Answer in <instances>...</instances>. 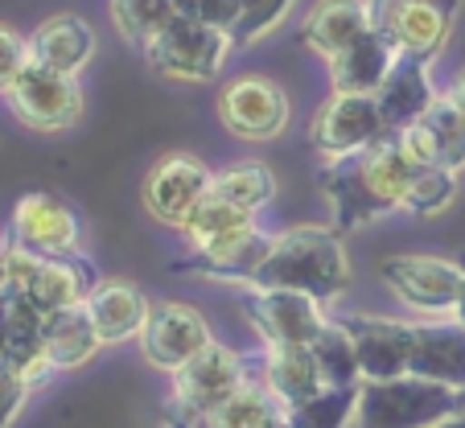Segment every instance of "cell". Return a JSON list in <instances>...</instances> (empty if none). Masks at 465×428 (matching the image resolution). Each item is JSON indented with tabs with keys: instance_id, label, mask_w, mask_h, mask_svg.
Instances as JSON below:
<instances>
[{
	"instance_id": "1",
	"label": "cell",
	"mask_w": 465,
	"mask_h": 428,
	"mask_svg": "<svg viewBox=\"0 0 465 428\" xmlns=\"http://www.w3.org/2000/svg\"><path fill=\"white\" fill-rule=\"evenodd\" d=\"M416 161L408 157L400 132H387L375 144L346 157L325 161V169L317 174V185L334 206V231H354L367 223L383 219L391 210L404 206V194L416 177Z\"/></svg>"
},
{
	"instance_id": "2",
	"label": "cell",
	"mask_w": 465,
	"mask_h": 428,
	"mask_svg": "<svg viewBox=\"0 0 465 428\" xmlns=\"http://www.w3.org/2000/svg\"><path fill=\"white\" fill-rule=\"evenodd\" d=\"M252 289H297L325 301L351 289V260L334 227H289L272 239Z\"/></svg>"
},
{
	"instance_id": "3",
	"label": "cell",
	"mask_w": 465,
	"mask_h": 428,
	"mask_svg": "<svg viewBox=\"0 0 465 428\" xmlns=\"http://www.w3.org/2000/svg\"><path fill=\"white\" fill-rule=\"evenodd\" d=\"M449 416H457V387L429 383L416 375L359 383L354 428H432Z\"/></svg>"
},
{
	"instance_id": "4",
	"label": "cell",
	"mask_w": 465,
	"mask_h": 428,
	"mask_svg": "<svg viewBox=\"0 0 465 428\" xmlns=\"http://www.w3.org/2000/svg\"><path fill=\"white\" fill-rule=\"evenodd\" d=\"M9 247V289H17L21 297H29L42 314H58V309L83 305L87 293L99 284V276L91 272V264L74 255H37L25 247Z\"/></svg>"
},
{
	"instance_id": "5",
	"label": "cell",
	"mask_w": 465,
	"mask_h": 428,
	"mask_svg": "<svg viewBox=\"0 0 465 428\" xmlns=\"http://www.w3.org/2000/svg\"><path fill=\"white\" fill-rule=\"evenodd\" d=\"M149 66L165 79L182 83H211L223 70V58L231 54V34L227 29L203 25L190 17H173L153 42L141 45Z\"/></svg>"
},
{
	"instance_id": "6",
	"label": "cell",
	"mask_w": 465,
	"mask_h": 428,
	"mask_svg": "<svg viewBox=\"0 0 465 428\" xmlns=\"http://www.w3.org/2000/svg\"><path fill=\"white\" fill-rule=\"evenodd\" d=\"M461 0H367V21L400 54L432 62L449 42Z\"/></svg>"
},
{
	"instance_id": "7",
	"label": "cell",
	"mask_w": 465,
	"mask_h": 428,
	"mask_svg": "<svg viewBox=\"0 0 465 428\" xmlns=\"http://www.w3.org/2000/svg\"><path fill=\"white\" fill-rule=\"evenodd\" d=\"M9 107L25 128L34 132H62L83 115V87L74 75H62L54 66L29 58L21 79L9 87Z\"/></svg>"
},
{
	"instance_id": "8",
	"label": "cell",
	"mask_w": 465,
	"mask_h": 428,
	"mask_svg": "<svg viewBox=\"0 0 465 428\" xmlns=\"http://www.w3.org/2000/svg\"><path fill=\"white\" fill-rule=\"evenodd\" d=\"M379 276L408 309L429 317L453 314L461 289V264L445 255H387L379 264Z\"/></svg>"
},
{
	"instance_id": "9",
	"label": "cell",
	"mask_w": 465,
	"mask_h": 428,
	"mask_svg": "<svg viewBox=\"0 0 465 428\" xmlns=\"http://www.w3.org/2000/svg\"><path fill=\"white\" fill-rule=\"evenodd\" d=\"M243 314L268 346H309L330 322L322 301L297 289H247Z\"/></svg>"
},
{
	"instance_id": "10",
	"label": "cell",
	"mask_w": 465,
	"mask_h": 428,
	"mask_svg": "<svg viewBox=\"0 0 465 428\" xmlns=\"http://www.w3.org/2000/svg\"><path fill=\"white\" fill-rule=\"evenodd\" d=\"M379 136H387V124L375 95H338L334 91L322 104V112L313 115V124H309V144L325 161L367 149Z\"/></svg>"
},
{
	"instance_id": "11",
	"label": "cell",
	"mask_w": 465,
	"mask_h": 428,
	"mask_svg": "<svg viewBox=\"0 0 465 428\" xmlns=\"http://www.w3.org/2000/svg\"><path fill=\"white\" fill-rule=\"evenodd\" d=\"M211 342V325L198 309L182 305V301H161L149 309V322L141 330V354L149 359V367L173 375L193 354H203Z\"/></svg>"
},
{
	"instance_id": "12",
	"label": "cell",
	"mask_w": 465,
	"mask_h": 428,
	"mask_svg": "<svg viewBox=\"0 0 465 428\" xmlns=\"http://www.w3.org/2000/svg\"><path fill=\"white\" fill-rule=\"evenodd\" d=\"M211 182H214V174L198 157H190V153H169V157H161L157 165L149 169L141 194H144V206H149L153 219L182 231L185 219L193 214V206L211 194Z\"/></svg>"
},
{
	"instance_id": "13",
	"label": "cell",
	"mask_w": 465,
	"mask_h": 428,
	"mask_svg": "<svg viewBox=\"0 0 465 428\" xmlns=\"http://www.w3.org/2000/svg\"><path fill=\"white\" fill-rule=\"evenodd\" d=\"M13 247H25L37 255H74L83 244V223L71 202L58 194H25L13 206Z\"/></svg>"
},
{
	"instance_id": "14",
	"label": "cell",
	"mask_w": 465,
	"mask_h": 428,
	"mask_svg": "<svg viewBox=\"0 0 465 428\" xmlns=\"http://www.w3.org/2000/svg\"><path fill=\"white\" fill-rule=\"evenodd\" d=\"M219 115L227 124V132L243 140H272L289 124V95L281 83L263 79V75H247L235 79L219 95Z\"/></svg>"
},
{
	"instance_id": "15",
	"label": "cell",
	"mask_w": 465,
	"mask_h": 428,
	"mask_svg": "<svg viewBox=\"0 0 465 428\" xmlns=\"http://www.w3.org/2000/svg\"><path fill=\"white\" fill-rule=\"evenodd\" d=\"M351 330L354 350H359V371L367 383H383V379H400L412 371V342L416 325L395 322V317H375V314H354L342 317Z\"/></svg>"
},
{
	"instance_id": "16",
	"label": "cell",
	"mask_w": 465,
	"mask_h": 428,
	"mask_svg": "<svg viewBox=\"0 0 465 428\" xmlns=\"http://www.w3.org/2000/svg\"><path fill=\"white\" fill-rule=\"evenodd\" d=\"M252 375L243 363V354L227 350L223 342H211L203 354H193L182 371H173V395L185 400L190 408L211 416L219 403H227L239 392V383Z\"/></svg>"
},
{
	"instance_id": "17",
	"label": "cell",
	"mask_w": 465,
	"mask_h": 428,
	"mask_svg": "<svg viewBox=\"0 0 465 428\" xmlns=\"http://www.w3.org/2000/svg\"><path fill=\"white\" fill-rule=\"evenodd\" d=\"M276 235H263L260 227H239L231 235H219L211 244H198L185 260L173 264V272H198V276L211 280H239V284H252V276L260 272L263 255L272 247Z\"/></svg>"
},
{
	"instance_id": "18",
	"label": "cell",
	"mask_w": 465,
	"mask_h": 428,
	"mask_svg": "<svg viewBox=\"0 0 465 428\" xmlns=\"http://www.w3.org/2000/svg\"><path fill=\"white\" fill-rule=\"evenodd\" d=\"M400 140H404L408 157L420 169L440 165V169H453V174L465 169V115L457 112V104L449 95L432 99V107L416 124H408L400 132Z\"/></svg>"
},
{
	"instance_id": "19",
	"label": "cell",
	"mask_w": 465,
	"mask_h": 428,
	"mask_svg": "<svg viewBox=\"0 0 465 428\" xmlns=\"http://www.w3.org/2000/svg\"><path fill=\"white\" fill-rule=\"evenodd\" d=\"M0 333H5V363H13L37 387L54 371L45 359V314L17 289H5L0 293Z\"/></svg>"
},
{
	"instance_id": "20",
	"label": "cell",
	"mask_w": 465,
	"mask_h": 428,
	"mask_svg": "<svg viewBox=\"0 0 465 428\" xmlns=\"http://www.w3.org/2000/svg\"><path fill=\"white\" fill-rule=\"evenodd\" d=\"M379 112H383L387 132H404L432 107V83H429V62L416 54H395L391 70H387L383 87L375 91Z\"/></svg>"
},
{
	"instance_id": "21",
	"label": "cell",
	"mask_w": 465,
	"mask_h": 428,
	"mask_svg": "<svg viewBox=\"0 0 465 428\" xmlns=\"http://www.w3.org/2000/svg\"><path fill=\"white\" fill-rule=\"evenodd\" d=\"M429 383L465 387V325L461 322H420L412 342V371Z\"/></svg>"
},
{
	"instance_id": "22",
	"label": "cell",
	"mask_w": 465,
	"mask_h": 428,
	"mask_svg": "<svg viewBox=\"0 0 465 428\" xmlns=\"http://www.w3.org/2000/svg\"><path fill=\"white\" fill-rule=\"evenodd\" d=\"M395 54L400 50H395L383 34L367 29V34L354 37L342 54L330 58V87H334L338 95H375V91L383 87Z\"/></svg>"
},
{
	"instance_id": "23",
	"label": "cell",
	"mask_w": 465,
	"mask_h": 428,
	"mask_svg": "<svg viewBox=\"0 0 465 428\" xmlns=\"http://www.w3.org/2000/svg\"><path fill=\"white\" fill-rule=\"evenodd\" d=\"M83 305H87L91 322H95V330L104 342L141 338L144 322H149V309H153L149 297H144L132 280H99Z\"/></svg>"
},
{
	"instance_id": "24",
	"label": "cell",
	"mask_w": 465,
	"mask_h": 428,
	"mask_svg": "<svg viewBox=\"0 0 465 428\" xmlns=\"http://www.w3.org/2000/svg\"><path fill=\"white\" fill-rule=\"evenodd\" d=\"M95 54V29L79 17V13H54L29 37V58L54 66L62 75H79Z\"/></svg>"
},
{
	"instance_id": "25",
	"label": "cell",
	"mask_w": 465,
	"mask_h": 428,
	"mask_svg": "<svg viewBox=\"0 0 465 428\" xmlns=\"http://www.w3.org/2000/svg\"><path fill=\"white\" fill-rule=\"evenodd\" d=\"M371 29L367 21V0H317L309 9L301 37H305L309 50H317L325 62L342 54L354 37H362Z\"/></svg>"
},
{
	"instance_id": "26",
	"label": "cell",
	"mask_w": 465,
	"mask_h": 428,
	"mask_svg": "<svg viewBox=\"0 0 465 428\" xmlns=\"http://www.w3.org/2000/svg\"><path fill=\"white\" fill-rule=\"evenodd\" d=\"M260 379L268 383V392H272L284 408H297V403L313 400V395L325 387L309 346H268Z\"/></svg>"
},
{
	"instance_id": "27",
	"label": "cell",
	"mask_w": 465,
	"mask_h": 428,
	"mask_svg": "<svg viewBox=\"0 0 465 428\" xmlns=\"http://www.w3.org/2000/svg\"><path fill=\"white\" fill-rule=\"evenodd\" d=\"M104 346L87 305H71L58 314H45V359L54 371H71L91 363V354Z\"/></svg>"
},
{
	"instance_id": "28",
	"label": "cell",
	"mask_w": 465,
	"mask_h": 428,
	"mask_svg": "<svg viewBox=\"0 0 465 428\" xmlns=\"http://www.w3.org/2000/svg\"><path fill=\"white\" fill-rule=\"evenodd\" d=\"M284 416H289V408L268 392V383L247 375L243 383H239V392L211 412V428H272V424H281Z\"/></svg>"
},
{
	"instance_id": "29",
	"label": "cell",
	"mask_w": 465,
	"mask_h": 428,
	"mask_svg": "<svg viewBox=\"0 0 465 428\" xmlns=\"http://www.w3.org/2000/svg\"><path fill=\"white\" fill-rule=\"evenodd\" d=\"M309 350H313L325 387H359L362 383L359 350H354V338L342 322H325L322 333L309 342Z\"/></svg>"
},
{
	"instance_id": "30",
	"label": "cell",
	"mask_w": 465,
	"mask_h": 428,
	"mask_svg": "<svg viewBox=\"0 0 465 428\" xmlns=\"http://www.w3.org/2000/svg\"><path fill=\"white\" fill-rule=\"evenodd\" d=\"M211 194H219L231 206L255 214V210H263L276 198V174L263 165V161H243V165H231V169H223V174H214Z\"/></svg>"
},
{
	"instance_id": "31",
	"label": "cell",
	"mask_w": 465,
	"mask_h": 428,
	"mask_svg": "<svg viewBox=\"0 0 465 428\" xmlns=\"http://www.w3.org/2000/svg\"><path fill=\"white\" fill-rule=\"evenodd\" d=\"M359 416V387H322L313 400L289 408L292 428H351Z\"/></svg>"
},
{
	"instance_id": "32",
	"label": "cell",
	"mask_w": 465,
	"mask_h": 428,
	"mask_svg": "<svg viewBox=\"0 0 465 428\" xmlns=\"http://www.w3.org/2000/svg\"><path fill=\"white\" fill-rule=\"evenodd\" d=\"M177 17L173 0H112V21L132 45H144Z\"/></svg>"
},
{
	"instance_id": "33",
	"label": "cell",
	"mask_w": 465,
	"mask_h": 428,
	"mask_svg": "<svg viewBox=\"0 0 465 428\" xmlns=\"http://www.w3.org/2000/svg\"><path fill=\"white\" fill-rule=\"evenodd\" d=\"M255 223V214H247V210H239V206H231L227 198H219V194H206L198 206H193V214L185 219V239H190V247H198V244H211V239H219V235H231V231H239V227H252Z\"/></svg>"
},
{
	"instance_id": "34",
	"label": "cell",
	"mask_w": 465,
	"mask_h": 428,
	"mask_svg": "<svg viewBox=\"0 0 465 428\" xmlns=\"http://www.w3.org/2000/svg\"><path fill=\"white\" fill-rule=\"evenodd\" d=\"M457 198V174L453 169H440V165H424L416 169L412 185L404 194V210L420 214V219H432L440 210H449Z\"/></svg>"
},
{
	"instance_id": "35",
	"label": "cell",
	"mask_w": 465,
	"mask_h": 428,
	"mask_svg": "<svg viewBox=\"0 0 465 428\" xmlns=\"http://www.w3.org/2000/svg\"><path fill=\"white\" fill-rule=\"evenodd\" d=\"M292 0H239V17L231 25V45H252L263 34H272Z\"/></svg>"
},
{
	"instance_id": "36",
	"label": "cell",
	"mask_w": 465,
	"mask_h": 428,
	"mask_svg": "<svg viewBox=\"0 0 465 428\" xmlns=\"http://www.w3.org/2000/svg\"><path fill=\"white\" fill-rule=\"evenodd\" d=\"M25 66H29V37H21L13 25H0V95H9V87L21 79Z\"/></svg>"
},
{
	"instance_id": "37",
	"label": "cell",
	"mask_w": 465,
	"mask_h": 428,
	"mask_svg": "<svg viewBox=\"0 0 465 428\" xmlns=\"http://www.w3.org/2000/svg\"><path fill=\"white\" fill-rule=\"evenodd\" d=\"M29 392H34V383H29L13 363L0 359V428H13V420H17L21 408H25Z\"/></svg>"
},
{
	"instance_id": "38",
	"label": "cell",
	"mask_w": 465,
	"mask_h": 428,
	"mask_svg": "<svg viewBox=\"0 0 465 428\" xmlns=\"http://www.w3.org/2000/svg\"><path fill=\"white\" fill-rule=\"evenodd\" d=\"M173 5H177V17L203 21V25L227 29V34L239 17V0H173Z\"/></svg>"
},
{
	"instance_id": "39",
	"label": "cell",
	"mask_w": 465,
	"mask_h": 428,
	"mask_svg": "<svg viewBox=\"0 0 465 428\" xmlns=\"http://www.w3.org/2000/svg\"><path fill=\"white\" fill-rule=\"evenodd\" d=\"M461 289H457V305H453V322H461L465 325V252H461Z\"/></svg>"
},
{
	"instance_id": "40",
	"label": "cell",
	"mask_w": 465,
	"mask_h": 428,
	"mask_svg": "<svg viewBox=\"0 0 465 428\" xmlns=\"http://www.w3.org/2000/svg\"><path fill=\"white\" fill-rule=\"evenodd\" d=\"M449 99H453V104H457V112L465 115V75L453 83V91H449Z\"/></svg>"
},
{
	"instance_id": "41",
	"label": "cell",
	"mask_w": 465,
	"mask_h": 428,
	"mask_svg": "<svg viewBox=\"0 0 465 428\" xmlns=\"http://www.w3.org/2000/svg\"><path fill=\"white\" fill-rule=\"evenodd\" d=\"M9 289V247H0V293Z\"/></svg>"
},
{
	"instance_id": "42",
	"label": "cell",
	"mask_w": 465,
	"mask_h": 428,
	"mask_svg": "<svg viewBox=\"0 0 465 428\" xmlns=\"http://www.w3.org/2000/svg\"><path fill=\"white\" fill-rule=\"evenodd\" d=\"M432 428H465V416H449V420H440V424H432Z\"/></svg>"
},
{
	"instance_id": "43",
	"label": "cell",
	"mask_w": 465,
	"mask_h": 428,
	"mask_svg": "<svg viewBox=\"0 0 465 428\" xmlns=\"http://www.w3.org/2000/svg\"><path fill=\"white\" fill-rule=\"evenodd\" d=\"M457 416H465V387L457 392Z\"/></svg>"
},
{
	"instance_id": "44",
	"label": "cell",
	"mask_w": 465,
	"mask_h": 428,
	"mask_svg": "<svg viewBox=\"0 0 465 428\" xmlns=\"http://www.w3.org/2000/svg\"><path fill=\"white\" fill-rule=\"evenodd\" d=\"M272 428H292V424H289V416H284V420H281V424H272Z\"/></svg>"
},
{
	"instance_id": "45",
	"label": "cell",
	"mask_w": 465,
	"mask_h": 428,
	"mask_svg": "<svg viewBox=\"0 0 465 428\" xmlns=\"http://www.w3.org/2000/svg\"><path fill=\"white\" fill-rule=\"evenodd\" d=\"M0 359H5V333H0Z\"/></svg>"
}]
</instances>
